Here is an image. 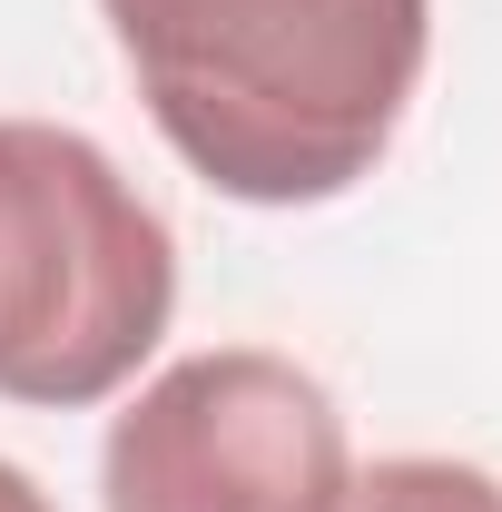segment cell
I'll list each match as a JSON object with an SVG mask.
<instances>
[{"instance_id": "6da1fadb", "label": "cell", "mask_w": 502, "mask_h": 512, "mask_svg": "<svg viewBox=\"0 0 502 512\" xmlns=\"http://www.w3.org/2000/svg\"><path fill=\"white\" fill-rule=\"evenodd\" d=\"M158 138L237 207L375 178L424 89L434 0H99Z\"/></svg>"}, {"instance_id": "7a4b0ae2", "label": "cell", "mask_w": 502, "mask_h": 512, "mask_svg": "<svg viewBox=\"0 0 502 512\" xmlns=\"http://www.w3.org/2000/svg\"><path fill=\"white\" fill-rule=\"evenodd\" d=\"M178 306L168 217L79 128L0 119V394L99 404Z\"/></svg>"}, {"instance_id": "3957f363", "label": "cell", "mask_w": 502, "mask_h": 512, "mask_svg": "<svg viewBox=\"0 0 502 512\" xmlns=\"http://www.w3.org/2000/svg\"><path fill=\"white\" fill-rule=\"evenodd\" d=\"M345 483L355 453L335 394L266 345L168 365L99 444L109 512H335Z\"/></svg>"}, {"instance_id": "277c9868", "label": "cell", "mask_w": 502, "mask_h": 512, "mask_svg": "<svg viewBox=\"0 0 502 512\" xmlns=\"http://www.w3.org/2000/svg\"><path fill=\"white\" fill-rule=\"evenodd\" d=\"M335 512H502V483L453 453H394L375 473H355Z\"/></svg>"}, {"instance_id": "5b68a950", "label": "cell", "mask_w": 502, "mask_h": 512, "mask_svg": "<svg viewBox=\"0 0 502 512\" xmlns=\"http://www.w3.org/2000/svg\"><path fill=\"white\" fill-rule=\"evenodd\" d=\"M0 512H50V493H40L20 463H0Z\"/></svg>"}]
</instances>
